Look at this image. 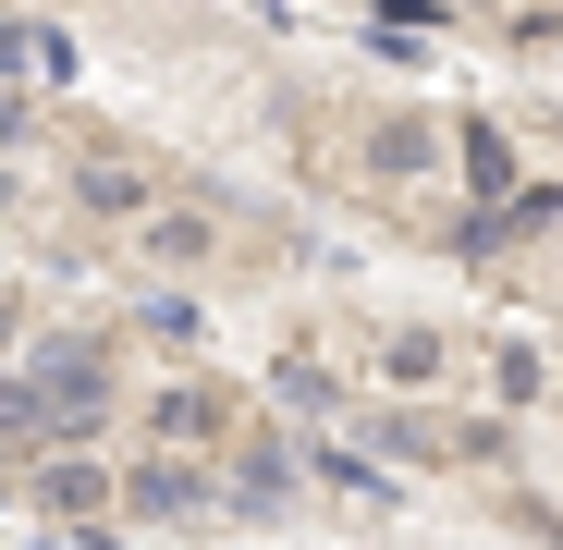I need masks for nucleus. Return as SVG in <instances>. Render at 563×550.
<instances>
[{"label": "nucleus", "mask_w": 563, "mask_h": 550, "mask_svg": "<svg viewBox=\"0 0 563 550\" xmlns=\"http://www.w3.org/2000/svg\"><path fill=\"white\" fill-rule=\"evenodd\" d=\"M551 392V355L539 343H503V404H539Z\"/></svg>", "instance_id": "obj_1"}, {"label": "nucleus", "mask_w": 563, "mask_h": 550, "mask_svg": "<svg viewBox=\"0 0 563 550\" xmlns=\"http://www.w3.org/2000/svg\"><path fill=\"white\" fill-rule=\"evenodd\" d=\"M135 502H147V514H197V478H184V465H147Z\"/></svg>", "instance_id": "obj_2"}]
</instances>
